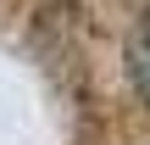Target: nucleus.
Masks as SVG:
<instances>
[{"label":"nucleus","mask_w":150,"mask_h":145,"mask_svg":"<svg viewBox=\"0 0 150 145\" xmlns=\"http://www.w3.org/2000/svg\"><path fill=\"white\" fill-rule=\"evenodd\" d=\"M128 78H134V89L150 101V6H145V17H139V28H134V39H128Z\"/></svg>","instance_id":"1"}]
</instances>
